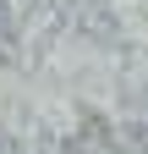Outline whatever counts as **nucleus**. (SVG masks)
<instances>
[{
	"mask_svg": "<svg viewBox=\"0 0 148 154\" xmlns=\"http://www.w3.org/2000/svg\"><path fill=\"white\" fill-rule=\"evenodd\" d=\"M0 154H16V149H11V143H0Z\"/></svg>",
	"mask_w": 148,
	"mask_h": 154,
	"instance_id": "1",
	"label": "nucleus"
}]
</instances>
